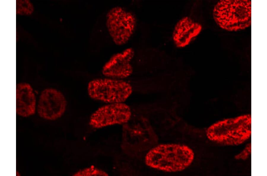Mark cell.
<instances>
[{
    "instance_id": "cell-1",
    "label": "cell",
    "mask_w": 267,
    "mask_h": 176,
    "mask_svg": "<svg viewBox=\"0 0 267 176\" xmlns=\"http://www.w3.org/2000/svg\"><path fill=\"white\" fill-rule=\"evenodd\" d=\"M195 154L188 146L177 143L161 144L149 150L145 158L146 164L155 169L168 172L181 171L193 162Z\"/></svg>"
},
{
    "instance_id": "cell-2",
    "label": "cell",
    "mask_w": 267,
    "mask_h": 176,
    "mask_svg": "<svg viewBox=\"0 0 267 176\" xmlns=\"http://www.w3.org/2000/svg\"><path fill=\"white\" fill-rule=\"evenodd\" d=\"M212 14L216 24L224 30H244L251 25V1L220 0L214 5Z\"/></svg>"
},
{
    "instance_id": "cell-3",
    "label": "cell",
    "mask_w": 267,
    "mask_h": 176,
    "mask_svg": "<svg viewBox=\"0 0 267 176\" xmlns=\"http://www.w3.org/2000/svg\"><path fill=\"white\" fill-rule=\"evenodd\" d=\"M206 135L210 140L221 145H240L251 136V116L244 115L217 121L208 128Z\"/></svg>"
},
{
    "instance_id": "cell-4",
    "label": "cell",
    "mask_w": 267,
    "mask_h": 176,
    "mask_svg": "<svg viewBox=\"0 0 267 176\" xmlns=\"http://www.w3.org/2000/svg\"><path fill=\"white\" fill-rule=\"evenodd\" d=\"M122 140L123 149L132 153L149 151L157 145L158 138L149 122L141 118L123 124Z\"/></svg>"
},
{
    "instance_id": "cell-5",
    "label": "cell",
    "mask_w": 267,
    "mask_h": 176,
    "mask_svg": "<svg viewBox=\"0 0 267 176\" xmlns=\"http://www.w3.org/2000/svg\"><path fill=\"white\" fill-rule=\"evenodd\" d=\"M105 23L107 32L116 45L123 46L130 40L137 27V19L132 11L122 6H114L107 12Z\"/></svg>"
},
{
    "instance_id": "cell-6",
    "label": "cell",
    "mask_w": 267,
    "mask_h": 176,
    "mask_svg": "<svg viewBox=\"0 0 267 176\" xmlns=\"http://www.w3.org/2000/svg\"><path fill=\"white\" fill-rule=\"evenodd\" d=\"M87 91L92 99L107 103H123L132 92L131 85L125 81L113 78H97L88 83Z\"/></svg>"
},
{
    "instance_id": "cell-7",
    "label": "cell",
    "mask_w": 267,
    "mask_h": 176,
    "mask_svg": "<svg viewBox=\"0 0 267 176\" xmlns=\"http://www.w3.org/2000/svg\"><path fill=\"white\" fill-rule=\"evenodd\" d=\"M131 115V108L125 104L109 103L98 108L92 113L89 124L95 129L123 124L130 120Z\"/></svg>"
},
{
    "instance_id": "cell-8",
    "label": "cell",
    "mask_w": 267,
    "mask_h": 176,
    "mask_svg": "<svg viewBox=\"0 0 267 176\" xmlns=\"http://www.w3.org/2000/svg\"><path fill=\"white\" fill-rule=\"evenodd\" d=\"M67 106L66 99L61 91L54 88H47L40 94L36 111L42 119L55 121L64 115Z\"/></svg>"
},
{
    "instance_id": "cell-9",
    "label": "cell",
    "mask_w": 267,
    "mask_h": 176,
    "mask_svg": "<svg viewBox=\"0 0 267 176\" xmlns=\"http://www.w3.org/2000/svg\"><path fill=\"white\" fill-rule=\"evenodd\" d=\"M135 54L134 49L131 47L114 54L103 65V74L115 79H124L129 76L133 71L131 63Z\"/></svg>"
},
{
    "instance_id": "cell-10",
    "label": "cell",
    "mask_w": 267,
    "mask_h": 176,
    "mask_svg": "<svg viewBox=\"0 0 267 176\" xmlns=\"http://www.w3.org/2000/svg\"><path fill=\"white\" fill-rule=\"evenodd\" d=\"M202 26L188 16H185L175 24L172 38L175 46L179 48L188 45L201 33Z\"/></svg>"
},
{
    "instance_id": "cell-11",
    "label": "cell",
    "mask_w": 267,
    "mask_h": 176,
    "mask_svg": "<svg viewBox=\"0 0 267 176\" xmlns=\"http://www.w3.org/2000/svg\"><path fill=\"white\" fill-rule=\"evenodd\" d=\"M36 99L34 89L29 83L21 82L16 85V113L26 118L36 111Z\"/></svg>"
},
{
    "instance_id": "cell-12",
    "label": "cell",
    "mask_w": 267,
    "mask_h": 176,
    "mask_svg": "<svg viewBox=\"0 0 267 176\" xmlns=\"http://www.w3.org/2000/svg\"><path fill=\"white\" fill-rule=\"evenodd\" d=\"M34 7L29 0L16 1V14L20 15H29L34 12Z\"/></svg>"
},
{
    "instance_id": "cell-13",
    "label": "cell",
    "mask_w": 267,
    "mask_h": 176,
    "mask_svg": "<svg viewBox=\"0 0 267 176\" xmlns=\"http://www.w3.org/2000/svg\"><path fill=\"white\" fill-rule=\"evenodd\" d=\"M73 176H108L105 171L93 165L81 169L72 175Z\"/></svg>"
},
{
    "instance_id": "cell-14",
    "label": "cell",
    "mask_w": 267,
    "mask_h": 176,
    "mask_svg": "<svg viewBox=\"0 0 267 176\" xmlns=\"http://www.w3.org/2000/svg\"><path fill=\"white\" fill-rule=\"evenodd\" d=\"M251 152V143H249L241 151L235 156V158L237 160H245L249 157Z\"/></svg>"
}]
</instances>
